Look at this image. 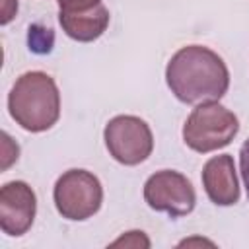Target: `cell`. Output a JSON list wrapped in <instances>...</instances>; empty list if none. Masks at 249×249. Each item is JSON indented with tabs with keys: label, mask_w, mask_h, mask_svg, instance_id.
Here are the masks:
<instances>
[{
	"label": "cell",
	"mask_w": 249,
	"mask_h": 249,
	"mask_svg": "<svg viewBox=\"0 0 249 249\" xmlns=\"http://www.w3.org/2000/svg\"><path fill=\"white\" fill-rule=\"evenodd\" d=\"M171 93L183 103L218 101L230 86L226 62L210 49L189 45L179 49L165 68Z\"/></svg>",
	"instance_id": "cell-1"
},
{
	"label": "cell",
	"mask_w": 249,
	"mask_h": 249,
	"mask_svg": "<svg viewBox=\"0 0 249 249\" xmlns=\"http://www.w3.org/2000/svg\"><path fill=\"white\" fill-rule=\"evenodd\" d=\"M8 109L21 128L29 132L49 130L60 115V95L54 80L45 72L21 74L8 95Z\"/></svg>",
	"instance_id": "cell-2"
},
{
	"label": "cell",
	"mask_w": 249,
	"mask_h": 249,
	"mask_svg": "<svg viewBox=\"0 0 249 249\" xmlns=\"http://www.w3.org/2000/svg\"><path fill=\"white\" fill-rule=\"evenodd\" d=\"M239 130L237 117L216 101L200 103L183 126V140L195 152L206 154L228 146Z\"/></svg>",
	"instance_id": "cell-3"
},
{
	"label": "cell",
	"mask_w": 249,
	"mask_h": 249,
	"mask_svg": "<svg viewBox=\"0 0 249 249\" xmlns=\"http://www.w3.org/2000/svg\"><path fill=\"white\" fill-rule=\"evenodd\" d=\"M53 196L62 218L86 220L99 210L103 189L93 173L86 169H70L58 177Z\"/></svg>",
	"instance_id": "cell-4"
},
{
	"label": "cell",
	"mask_w": 249,
	"mask_h": 249,
	"mask_svg": "<svg viewBox=\"0 0 249 249\" xmlns=\"http://www.w3.org/2000/svg\"><path fill=\"white\" fill-rule=\"evenodd\" d=\"M103 136L109 154L124 165H136L144 161L154 148L150 126L134 115H119L111 119Z\"/></svg>",
	"instance_id": "cell-5"
},
{
	"label": "cell",
	"mask_w": 249,
	"mask_h": 249,
	"mask_svg": "<svg viewBox=\"0 0 249 249\" xmlns=\"http://www.w3.org/2000/svg\"><path fill=\"white\" fill-rule=\"evenodd\" d=\"M144 200L150 208L167 212L171 218H181L193 212L196 195L191 181L179 171L163 169L154 173L144 185Z\"/></svg>",
	"instance_id": "cell-6"
},
{
	"label": "cell",
	"mask_w": 249,
	"mask_h": 249,
	"mask_svg": "<svg viewBox=\"0 0 249 249\" xmlns=\"http://www.w3.org/2000/svg\"><path fill=\"white\" fill-rule=\"evenodd\" d=\"M35 212V193L27 183L12 181L0 189V228L4 233L23 235L31 228Z\"/></svg>",
	"instance_id": "cell-7"
},
{
	"label": "cell",
	"mask_w": 249,
	"mask_h": 249,
	"mask_svg": "<svg viewBox=\"0 0 249 249\" xmlns=\"http://www.w3.org/2000/svg\"><path fill=\"white\" fill-rule=\"evenodd\" d=\"M202 185L208 198L218 206H231L239 200V187L235 177L233 158L214 156L206 161L202 169Z\"/></svg>",
	"instance_id": "cell-8"
},
{
	"label": "cell",
	"mask_w": 249,
	"mask_h": 249,
	"mask_svg": "<svg viewBox=\"0 0 249 249\" xmlns=\"http://www.w3.org/2000/svg\"><path fill=\"white\" fill-rule=\"evenodd\" d=\"M58 21L64 29V33L76 41L89 43L97 39L109 25V12L103 4L95 6L89 12H80V14H70V12H60Z\"/></svg>",
	"instance_id": "cell-9"
},
{
	"label": "cell",
	"mask_w": 249,
	"mask_h": 249,
	"mask_svg": "<svg viewBox=\"0 0 249 249\" xmlns=\"http://www.w3.org/2000/svg\"><path fill=\"white\" fill-rule=\"evenodd\" d=\"M56 2L60 6V12H70V14L89 12L101 4V0H56Z\"/></svg>",
	"instance_id": "cell-10"
},
{
	"label": "cell",
	"mask_w": 249,
	"mask_h": 249,
	"mask_svg": "<svg viewBox=\"0 0 249 249\" xmlns=\"http://www.w3.org/2000/svg\"><path fill=\"white\" fill-rule=\"evenodd\" d=\"M113 247H119V245H132V247H150V241L144 237V233L142 231H128L126 235H123L121 239H117L115 243H111Z\"/></svg>",
	"instance_id": "cell-11"
},
{
	"label": "cell",
	"mask_w": 249,
	"mask_h": 249,
	"mask_svg": "<svg viewBox=\"0 0 249 249\" xmlns=\"http://www.w3.org/2000/svg\"><path fill=\"white\" fill-rule=\"evenodd\" d=\"M239 169H241V177H243V185L249 196V138L243 142L241 150H239Z\"/></svg>",
	"instance_id": "cell-12"
},
{
	"label": "cell",
	"mask_w": 249,
	"mask_h": 249,
	"mask_svg": "<svg viewBox=\"0 0 249 249\" xmlns=\"http://www.w3.org/2000/svg\"><path fill=\"white\" fill-rule=\"evenodd\" d=\"M10 136L6 134V132H2V144H4V160H2V169H6L12 161H16L18 160V154H19V148H18V144L12 148V150H8L10 148Z\"/></svg>",
	"instance_id": "cell-13"
},
{
	"label": "cell",
	"mask_w": 249,
	"mask_h": 249,
	"mask_svg": "<svg viewBox=\"0 0 249 249\" xmlns=\"http://www.w3.org/2000/svg\"><path fill=\"white\" fill-rule=\"evenodd\" d=\"M18 12V0H4V8H2V23H8Z\"/></svg>",
	"instance_id": "cell-14"
}]
</instances>
